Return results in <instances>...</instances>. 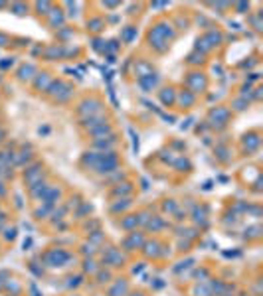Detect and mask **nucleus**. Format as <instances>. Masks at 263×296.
<instances>
[{"label": "nucleus", "mask_w": 263, "mask_h": 296, "mask_svg": "<svg viewBox=\"0 0 263 296\" xmlns=\"http://www.w3.org/2000/svg\"><path fill=\"white\" fill-rule=\"evenodd\" d=\"M16 8V14H24V6H14Z\"/></svg>", "instance_id": "obj_6"}, {"label": "nucleus", "mask_w": 263, "mask_h": 296, "mask_svg": "<svg viewBox=\"0 0 263 296\" xmlns=\"http://www.w3.org/2000/svg\"><path fill=\"white\" fill-rule=\"evenodd\" d=\"M125 290H127V284H125V282H117V286L109 292V296H123Z\"/></svg>", "instance_id": "obj_2"}, {"label": "nucleus", "mask_w": 263, "mask_h": 296, "mask_svg": "<svg viewBox=\"0 0 263 296\" xmlns=\"http://www.w3.org/2000/svg\"><path fill=\"white\" fill-rule=\"evenodd\" d=\"M135 296H141V294H135Z\"/></svg>", "instance_id": "obj_8"}, {"label": "nucleus", "mask_w": 263, "mask_h": 296, "mask_svg": "<svg viewBox=\"0 0 263 296\" xmlns=\"http://www.w3.org/2000/svg\"><path fill=\"white\" fill-rule=\"evenodd\" d=\"M141 235H137V233H133V235H131V239L127 241V247H131V245H141Z\"/></svg>", "instance_id": "obj_3"}, {"label": "nucleus", "mask_w": 263, "mask_h": 296, "mask_svg": "<svg viewBox=\"0 0 263 296\" xmlns=\"http://www.w3.org/2000/svg\"><path fill=\"white\" fill-rule=\"evenodd\" d=\"M6 42H8V38H6V36H2V34H0V46H4Z\"/></svg>", "instance_id": "obj_7"}, {"label": "nucleus", "mask_w": 263, "mask_h": 296, "mask_svg": "<svg viewBox=\"0 0 263 296\" xmlns=\"http://www.w3.org/2000/svg\"><path fill=\"white\" fill-rule=\"evenodd\" d=\"M85 268H87V271H95V263H93V261H87Z\"/></svg>", "instance_id": "obj_5"}, {"label": "nucleus", "mask_w": 263, "mask_h": 296, "mask_svg": "<svg viewBox=\"0 0 263 296\" xmlns=\"http://www.w3.org/2000/svg\"><path fill=\"white\" fill-rule=\"evenodd\" d=\"M16 237V229H10V231H6V239H14Z\"/></svg>", "instance_id": "obj_4"}, {"label": "nucleus", "mask_w": 263, "mask_h": 296, "mask_svg": "<svg viewBox=\"0 0 263 296\" xmlns=\"http://www.w3.org/2000/svg\"><path fill=\"white\" fill-rule=\"evenodd\" d=\"M97 105H99L97 101H91V103H89V101H85V103L79 107V111H81V113H87V111H89V113H93V111H97V109H99Z\"/></svg>", "instance_id": "obj_1"}]
</instances>
